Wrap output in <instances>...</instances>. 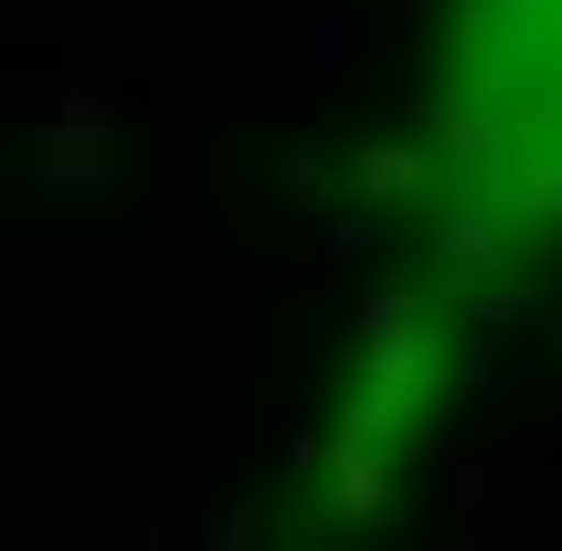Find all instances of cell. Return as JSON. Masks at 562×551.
I'll list each match as a JSON object with an SVG mask.
<instances>
[{
	"mask_svg": "<svg viewBox=\"0 0 562 551\" xmlns=\"http://www.w3.org/2000/svg\"><path fill=\"white\" fill-rule=\"evenodd\" d=\"M350 181H372V191H404V181H414V159H404V149H372L361 170H350Z\"/></svg>",
	"mask_w": 562,
	"mask_h": 551,
	"instance_id": "obj_1",
	"label": "cell"
}]
</instances>
